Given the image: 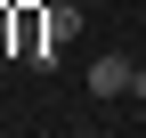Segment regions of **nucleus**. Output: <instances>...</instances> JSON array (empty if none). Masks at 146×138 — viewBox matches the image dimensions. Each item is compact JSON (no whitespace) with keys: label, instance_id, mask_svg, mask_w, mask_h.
I'll use <instances>...</instances> for the list:
<instances>
[{"label":"nucleus","instance_id":"f03ea898","mask_svg":"<svg viewBox=\"0 0 146 138\" xmlns=\"http://www.w3.org/2000/svg\"><path fill=\"white\" fill-rule=\"evenodd\" d=\"M41 33H49V49H65L73 33H81V0H49L41 8Z\"/></svg>","mask_w":146,"mask_h":138},{"label":"nucleus","instance_id":"7ed1b4c3","mask_svg":"<svg viewBox=\"0 0 146 138\" xmlns=\"http://www.w3.org/2000/svg\"><path fill=\"white\" fill-rule=\"evenodd\" d=\"M130 98H138V106H146V65H138V73H130Z\"/></svg>","mask_w":146,"mask_h":138},{"label":"nucleus","instance_id":"f257e3e1","mask_svg":"<svg viewBox=\"0 0 146 138\" xmlns=\"http://www.w3.org/2000/svg\"><path fill=\"white\" fill-rule=\"evenodd\" d=\"M130 73H138L130 57H98V65H89V90H98V98H130Z\"/></svg>","mask_w":146,"mask_h":138}]
</instances>
